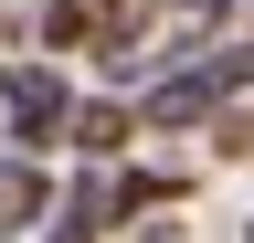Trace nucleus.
I'll return each instance as SVG.
<instances>
[{
    "label": "nucleus",
    "mask_w": 254,
    "mask_h": 243,
    "mask_svg": "<svg viewBox=\"0 0 254 243\" xmlns=\"http://www.w3.org/2000/svg\"><path fill=\"white\" fill-rule=\"evenodd\" d=\"M0 96H11V138H32V148L74 116V106H64V85H53L43 64H11V85H0Z\"/></svg>",
    "instance_id": "7ed1b4c3"
},
{
    "label": "nucleus",
    "mask_w": 254,
    "mask_h": 243,
    "mask_svg": "<svg viewBox=\"0 0 254 243\" xmlns=\"http://www.w3.org/2000/svg\"><path fill=\"white\" fill-rule=\"evenodd\" d=\"M244 85H254V43H222V53H201V64L159 74L138 96V116H148V127H190V116H212L222 96H244Z\"/></svg>",
    "instance_id": "f257e3e1"
},
{
    "label": "nucleus",
    "mask_w": 254,
    "mask_h": 243,
    "mask_svg": "<svg viewBox=\"0 0 254 243\" xmlns=\"http://www.w3.org/2000/svg\"><path fill=\"white\" fill-rule=\"evenodd\" d=\"M43 32L64 53H127V32H138V0H43Z\"/></svg>",
    "instance_id": "f03ea898"
},
{
    "label": "nucleus",
    "mask_w": 254,
    "mask_h": 243,
    "mask_svg": "<svg viewBox=\"0 0 254 243\" xmlns=\"http://www.w3.org/2000/svg\"><path fill=\"white\" fill-rule=\"evenodd\" d=\"M64 127H74V148H95V159H106V148L127 138V106H74Z\"/></svg>",
    "instance_id": "39448f33"
},
{
    "label": "nucleus",
    "mask_w": 254,
    "mask_h": 243,
    "mask_svg": "<svg viewBox=\"0 0 254 243\" xmlns=\"http://www.w3.org/2000/svg\"><path fill=\"white\" fill-rule=\"evenodd\" d=\"M43 211H53V180H43V159H0V243H21Z\"/></svg>",
    "instance_id": "20e7f679"
}]
</instances>
